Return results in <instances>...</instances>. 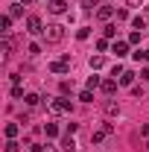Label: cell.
Instances as JSON below:
<instances>
[{
	"mask_svg": "<svg viewBox=\"0 0 149 152\" xmlns=\"http://www.w3.org/2000/svg\"><path fill=\"white\" fill-rule=\"evenodd\" d=\"M93 6H99V0H82V9H88V12H93Z\"/></svg>",
	"mask_w": 149,
	"mask_h": 152,
	"instance_id": "7c38bea8",
	"label": "cell"
},
{
	"mask_svg": "<svg viewBox=\"0 0 149 152\" xmlns=\"http://www.w3.org/2000/svg\"><path fill=\"white\" fill-rule=\"evenodd\" d=\"M26 105H38V94H26Z\"/></svg>",
	"mask_w": 149,
	"mask_h": 152,
	"instance_id": "e0dca14e",
	"label": "cell"
},
{
	"mask_svg": "<svg viewBox=\"0 0 149 152\" xmlns=\"http://www.w3.org/2000/svg\"><path fill=\"white\" fill-rule=\"evenodd\" d=\"M15 134H18V126H15V123H9V126H6V137H15Z\"/></svg>",
	"mask_w": 149,
	"mask_h": 152,
	"instance_id": "9a60e30c",
	"label": "cell"
},
{
	"mask_svg": "<svg viewBox=\"0 0 149 152\" xmlns=\"http://www.w3.org/2000/svg\"><path fill=\"white\" fill-rule=\"evenodd\" d=\"M6 152H18V143H15V140H9V143H6Z\"/></svg>",
	"mask_w": 149,
	"mask_h": 152,
	"instance_id": "ac0fdd59",
	"label": "cell"
},
{
	"mask_svg": "<svg viewBox=\"0 0 149 152\" xmlns=\"http://www.w3.org/2000/svg\"><path fill=\"white\" fill-rule=\"evenodd\" d=\"M102 91H105V94H114V91H117V82H114V79H105V82H102Z\"/></svg>",
	"mask_w": 149,
	"mask_h": 152,
	"instance_id": "52a82bcc",
	"label": "cell"
},
{
	"mask_svg": "<svg viewBox=\"0 0 149 152\" xmlns=\"http://www.w3.org/2000/svg\"><path fill=\"white\" fill-rule=\"evenodd\" d=\"M91 67L99 70V67H102V56H91Z\"/></svg>",
	"mask_w": 149,
	"mask_h": 152,
	"instance_id": "5bb4252c",
	"label": "cell"
},
{
	"mask_svg": "<svg viewBox=\"0 0 149 152\" xmlns=\"http://www.w3.org/2000/svg\"><path fill=\"white\" fill-rule=\"evenodd\" d=\"M61 149H64V152H73V149H76V143H73V137H70V134L61 140Z\"/></svg>",
	"mask_w": 149,
	"mask_h": 152,
	"instance_id": "ba28073f",
	"label": "cell"
},
{
	"mask_svg": "<svg viewBox=\"0 0 149 152\" xmlns=\"http://www.w3.org/2000/svg\"><path fill=\"white\" fill-rule=\"evenodd\" d=\"M58 134V126L56 123H47V137H56Z\"/></svg>",
	"mask_w": 149,
	"mask_h": 152,
	"instance_id": "4fadbf2b",
	"label": "cell"
},
{
	"mask_svg": "<svg viewBox=\"0 0 149 152\" xmlns=\"http://www.w3.org/2000/svg\"><path fill=\"white\" fill-rule=\"evenodd\" d=\"M146 149H149V143H146Z\"/></svg>",
	"mask_w": 149,
	"mask_h": 152,
	"instance_id": "7402d4cb",
	"label": "cell"
},
{
	"mask_svg": "<svg viewBox=\"0 0 149 152\" xmlns=\"http://www.w3.org/2000/svg\"><path fill=\"white\" fill-rule=\"evenodd\" d=\"M140 3H143V0H129V6H140Z\"/></svg>",
	"mask_w": 149,
	"mask_h": 152,
	"instance_id": "ffe728a7",
	"label": "cell"
},
{
	"mask_svg": "<svg viewBox=\"0 0 149 152\" xmlns=\"http://www.w3.org/2000/svg\"><path fill=\"white\" fill-rule=\"evenodd\" d=\"M50 12L61 15V12H64V0H53V3H50Z\"/></svg>",
	"mask_w": 149,
	"mask_h": 152,
	"instance_id": "8992f818",
	"label": "cell"
},
{
	"mask_svg": "<svg viewBox=\"0 0 149 152\" xmlns=\"http://www.w3.org/2000/svg\"><path fill=\"white\" fill-rule=\"evenodd\" d=\"M26 32L38 35V32H41V18H35V15H32V18H26Z\"/></svg>",
	"mask_w": 149,
	"mask_h": 152,
	"instance_id": "3957f363",
	"label": "cell"
},
{
	"mask_svg": "<svg viewBox=\"0 0 149 152\" xmlns=\"http://www.w3.org/2000/svg\"><path fill=\"white\" fill-rule=\"evenodd\" d=\"M44 38H47L50 44H58V41L64 38V26H61V23H50V26L44 29Z\"/></svg>",
	"mask_w": 149,
	"mask_h": 152,
	"instance_id": "6da1fadb",
	"label": "cell"
},
{
	"mask_svg": "<svg viewBox=\"0 0 149 152\" xmlns=\"http://www.w3.org/2000/svg\"><path fill=\"white\" fill-rule=\"evenodd\" d=\"M111 15H114V9H111V6H99V9H96V18H99V20H108Z\"/></svg>",
	"mask_w": 149,
	"mask_h": 152,
	"instance_id": "5b68a950",
	"label": "cell"
},
{
	"mask_svg": "<svg viewBox=\"0 0 149 152\" xmlns=\"http://www.w3.org/2000/svg\"><path fill=\"white\" fill-rule=\"evenodd\" d=\"M50 111L53 114H64V111H70V102H67V99H53V102H50Z\"/></svg>",
	"mask_w": 149,
	"mask_h": 152,
	"instance_id": "7a4b0ae2",
	"label": "cell"
},
{
	"mask_svg": "<svg viewBox=\"0 0 149 152\" xmlns=\"http://www.w3.org/2000/svg\"><path fill=\"white\" fill-rule=\"evenodd\" d=\"M105 114H108V117H114V114H120V108H117V102H105Z\"/></svg>",
	"mask_w": 149,
	"mask_h": 152,
	"instance_id": "8fae6325",
	"label": "cell"
},
{
	"mask_svg": "<svg viewBox=\"0 0 149 152\" xmlns=\"http://www.w3.org/2000/svg\"><path fill=\"white\" fill-rule=\"evenodd\" d=\"M120 82H123V85H131V82H134V73H131V70H123Z\"/></svg>",
	"mask_w": 149,
	"mask_h": 152,
	"instance_id": "30bf717a",
	"label": "cell"
},
{
	"mask_svg": "<svg viewBox=\"0 0 149 152\" xmlns=\"http://www.w3.org/2000/svg\"><path fill=\"white\" fill-rule=\"evenodd\" d=\"M79 99H82V102H93V94H91V91H82Z\"/></svg>",
	"mask_w": 149,
	"mask_h": 152,
	"instance_id": "2e32d148",
	"label": "cell"
},
{
	"mask_svg": "<svg viewBox=\"0 0 149 152\" xmlns=\"http://www.w3.org/2000/svg\"><path fill=\"white\" fill-rule=\"evenodd\" d=\"M140 134H149V123H143V126H140Z\"/></svg>",
	"mask_w": 149,
	"mask_h": 152,
	"instance_id": "d6986e66",
	"label": "cell"
},
{
	"mask_svg": "<svg viewBox=\"0 0 149 152\" xmlns=\"http://www.w3.org/2000/svg\"><path fill=\"white\" fill-rule=\"evenodd\" d=\"M23 3H35V0H23Z\"/></svg>",
	"mask_w": 149,
	"mask_h": 152,
	"instance_id": "44dd1931",
	"label": "cell"
},
{
	"mask_svg": "<svg viewBox=\"0 0 149 152\" xmlns=\"http://www.w3.org/2000/svg\"><path fill=\"white\" fill-rule=\"evenodd\" d=\"M126 50H129L126 41H117V44H114V53H117V56H126Z\"/></svg>",
	"mask_w": 149,
	"mask_h": 152,
	"instance_id": "9c48e42d",
	"label": "cell"
},
{
	"mask_svg": "<svg viewBox=\"0 0 149 152\" xmlns=\"http://www.w3.org/2000/svg\"><path fill=\"white\" fill-rule=\"evenodd\" d=\"M67 64H70V58L64 56V58H58V61H53V64H50V70H53V73H64V70H67Z\"/></svg>",
	"mask_w": 149,
	"mask_h": 152,
	"instance_id": "277c9868",
	"label": "cell"
}]
</instances>
